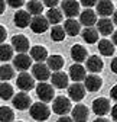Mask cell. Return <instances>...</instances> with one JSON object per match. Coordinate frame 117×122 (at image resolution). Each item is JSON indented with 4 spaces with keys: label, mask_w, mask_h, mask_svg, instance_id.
I'll list each match as a JSON object with an SVG mask.
<instances>
[{
    "label": "cell",
    "mask_w": 117,
    "mask_h": 122,
    "mask_svg": "<svg viewBox=\"0 0 117 122\" xmlns=\"http://www.w3.org/2000/svg\"><path fill=\"white\" fill-rule=\"evenodd\" d=\"M29 115H31L35 121H46L51 115V109L48 108L46 102H36L32 103V106L29 108Z\"/></svg>",
    "instance_id": "obj_1"
},
{
    "label": "cell",
    "mask_w": 117,
    "mask_h": 122,
    "mask_svg": "<svg viewBox=\"0 0 117 122\" xmlns=\"http://www.w3.org/2000/svg\"><path fill=\"white\" fill-rule=\"evenodd\" d=\"M36 95L42 102L48 103L55 99V86L46 81H39V84L36 86Z\"/></svg>",
    "instance_id": "obj_2"
},
{
    "label": "cell",
    "mask_w": 117,
    "mask_h": 122,
    "mask_svg": "<svg viewBox=\"0 0 117 122\" xmlns=\"http://www.w3.org/2000/svg\"><path fill=\"white\" fill-rule=\"evenodd\" d=\"M52 111L56 115H67L68 112L72 111V105H71V99L65 97V96H56L52 102Z\"/></svg>",
    "instance_id": "obj_3"
},
{
    "label": "cell",
    "mask_w": 117,
    "mask_h": 122,
    "mask_svg": "<svg viewBox=\"0 0 117 122\" xmlns=\"http://www.w3.org/2000/svg\"><path fill=\"white\" fill-rule=\"evenodd\" d=\"M12 103H13V106L18 111H26V109H29L32 106V99L25 90H22L20 93H18L16 96H13Z\"/></svg>",
    "instance_id": "obj_4"
},
{
    "label": "cell",
    "mask_w": 117,
    "mask_h": 122,
    "mask_svg": "<svg viewBox=\"0 0 117 122\" xmlns=\"http://www.w3.org/2000/svg\"><path fill=\"white\" fill-rule=\"evenodd\" d=\"M35 77H33V74H29L26 71H20V74L18 76V79H16V84L20 90H25V92H29V90H32L35 87Z\"/></svg>",
    "instance_id": "obj_5"
},
{
    "label": "cell",
    "mask_w": 117,
    "mask_h": 122,
    "mask_svg": "<svg viewBox=\"0 0 117 122\" xmlns=\"http://www.w3.org/2000/svg\"><path fill=\"white\" fill-rule=\"evenodd\" d=\"M49 20L46 16H42V15H36V16L32 18V22H31V29L33 30L35 34H43L46 32L48 28H49Z\"/></svg>",
    "instance_id": "obj_6"
},
{
    "label": "cell",
    "mask_w": 117,
    "mask_h": 122,
    "mask_svg": "<svg viewBox=\"0 0 117 122\" xmlns=\"http://www.w3.org/2000/svg\"><path fill=\"white\" fill-rule=\"evenodd\" d=\"M32 74L33 77L39 81H46L51 77V68L48 64H43V63H36L32 66Z\"/></svg>",
    "instance_id": "obj_7"
},
{
    "label": "cell",
    "mask_w": 117,
    "mask_h": 122,
    "mask_svg": "<svg viewBox=\"0 0 117 122\" xmlns=\"http://www.w3.org/2000/svg\"><path fill=\"white\" fill-rule=\"evenodd\" d=\"M110 111H111V106H110L108 99H106V97H98V99H94L93 100V112L97 116H106Z\"/></svg>",
    "instance_id": "obj_8"
},
{
    "label": "cell",
    "mask_w": 117,
    "mask_h": 122,
    "mask_svg": "<svg viewBox=\"0 0 117 122\" xmlns=\"http://www.w3.org/2000/svg\"><path fill=\"white\" fill-rule=\"evenodd\" d=\"M32 57H31V54H26V52H19L16 57L13 58V67L16 68V70H19V71H26L29 67L32 66Z\"/></svg>",
    "instance_id": "obj_9"
},
{
    "label": "cell",
    "mask_w": 117,
    "mask_h": 122,
    "mask_svg": "<svg viewBox=\"0 0 117 122\" xmlns=\"http://www.w3.org/2000/svg\"><path fill=\"white\" fill-rule=\"evenodd\" d=\"M85 84H81L80 81H74L71 86H68V96L71 100L74 102H80L84 99L85 96Z\"/></svg>",
    "instance_id": "obj_10"
},
{
    "label": "cell",
    "mask_w": 117,
    "mask_h": 122,
    "mask_svg": "<svg viewBox=\"0 0 117 122\" xmlns=\"http://www.w3.org/2000/svg\"><path fill=\"white\" fill-rule=\"evenodd\" d=\"M62 12L67 18H75L81 13L80 12V3L77 0H64L62 2Z\"/></svg>",
    "instance_id": "obj_11"
},
{
    "label": "cell",
    "mask_w": 117,
    "mask_h": 122,
    "mask_svg": "<svg viewBox=\"0 0 117 122\" xmlns=\"http://www.w3.org/2000/svg\"><path fill=\"white\" fill-rule=\"evenodd\" d=\"M13 22L18 28H26V26H31L32 18H31V12L27 9L26 10H18L13 16Z\"/></svg>",
    "instance_id": "obj_12"
},
{
    "label": "cell",
    "mask_w": 117,
    "mask_h": 122,
    "mask_svg": "<svg viewBox=\"0 0 117 122\" xmlns=\"http://www.w3.org/2000/svg\"><path fill=\"white\" fill-rule=\"evenodd\" d=\"M84 84L88 92H98L101 89V86H103V80H101L100 76H97V73H93L85 77Z\"/></svg>",
    "instance_id": "obj_13"
},
{
    "label": "cell",
    "mask_w": 117,
    "mask_h": 122,
    "mask_svg": "<svg viewBox=\"0 0 117 122\" xmlns=\"http://www.w3.org/2000/svg\"><path fill=\"white\" fill-rule=\"evenodd\" d=\"M51 81L56 89H65L68 87V81H69V74H65L64 71H54V74L51 76Z\"/></svg>",
    "instance_id": "obj_14"
},
{
    "label": "cell",
    "mask_w": 117,
    "mask_h": 122,
    "mask_svg": "<svg viewBox=\"0 0 117 122\" xmlns=\"http://www.w3.org/2000/svg\"><path fill=\"white\" fill-rule=\"evenodd\" d=\"M114 5L111 0H98L97 2V13L101 18H108L114 13Z\"/></svg>",
    "instance_id": "obj_15"
},
{
    "label": "cell",
    "mask_w": 117,
    "mask_h": 122,
    "mask_svg": "<svg viewBox=\"0 0 117 122\" xmlns=\"http://www.w3.org/2000/svg\"><path fill=\"white\" fill-rule=\"evenodd\" d=\"M80 22L84 26H94L97 23V13L91 7H87L80 13Z\"/></svg>",
    "instance_id": "obj_16"
},
{
    "label": "cell",
    "mask_w": 117,
    "mask_h": 122,
    "mask_svg": "<svg viewBox=\"0 0 117 122\" xmlns=\"http://www.w3.org/2000/svg\"><path fill=\"white\" fill-rule=\"evenodd\" d=\"M97 29L101 35L107 36L114 32V22L110 18H101L97 20Z\"/></svg>",
    "instance_id": "obj_17"
},
{
    "label": "cell",
    "mask_w": 117,
    "mask_h": 122,
    "mask_svg": "<svg viewBox=\"0 0 117 122\" xmlns=\"http://www.w3.org/2000/svg\"><path fill=\"white\" fill-rule=\"evenodd\" d=\"M71 116L74 118V121H77V122H84V121L88 119L90 111H88V108H87L85 105L78 103L77 106H74V109L71 111Z\"/></svg>",
    "instance_id": "obj_18"
},
{
    "label": "cell",
    "mask_w": 117,
    "mask_h": 122,
    "mask_svg": "<svg viewBox=\"0 0 117 122\" xmlns=\"http://www.w3.org/2000/svg\"><path fill=\"white\" fill-rule=\"evenodd\" d=\"M71 58L75 61V63H84L88 58V51L85 50V47L80 44H75L74 47L71 48Z\"/></svg>",
    "instance_id": "obj_19"
},
{
    "label": "cell",
    "mask_w": 117,
    "mask_h": 122,
    "mask_svg": "<svg viewBox=\"0 0 117 122\" xmlns=\"http://www.w3.org/2000/svg\"><path fill=\"white\" fill-rule=\"evenodd\" d=\"M12 45L16 50V52H27L29 50V39L25 35H14L12 38Z\"/></svg>",
    "instance_id": "obj_20"
},
{
    "label": "cell",
    "mask_w": 117,
    "mask_h": 122,
    "mask_svg": "<svg viewBox=\"0 0 117 122\" xmlns=\"http://www.w3.org/2000/svg\"><path fill=\"white\" fill-rule=\"evenodd\" d=\"M69 77L74 80V81H82L85 80L87 74H85V67L81 66V63H77V64H72L69 67Z\"/></svg>",
    "instance_id": "obj_21"
},
{
    "label": "cell",
    "mask_w": 117,
    "mask_h": 122,
    "mask_svg": "<svg viewBox=\"0 0 117 122\" xmlns=\"http://www.w3.org/2000/svg\"><path fill=\"white\" fill-rule=\"evenodd\" d=\"M85 67H87V70L91 71V73H100L101 70H103V67H104V63H103V60H101L100 57L91 55V57L87 58Z\"/></svg>",
    "instance_id": "obj_22"
},
{
    "label": "cell",
    "mask_w": 117,
    "mask_h": 122,
    "mask_svg": "<svg viewBox=\"0 0 117 122\" xmlns=\"http://www.w3.org/2000/svg\"><path fill=\"white\" fill-rule=\"evenodd\" d=\"M64 28L67 30V35L69 36H77L81 32V22L75 20L74 18H68L64 23Z\"/></svg>",
    "instance_id": "obj_23"
},
{
    "label": "cell",
    "mask_w": 117,
    "mask_h": 122,
    "mask_svg": "<svg viewBox=\"0 0 117 122\" xmlns=\"http://www.w3.org/2000/svg\"><path fill=\"white\" fill-rule=\"evenodd\" d=\"M31 57L36 61V63H43V61L48 60V51L45 47L42 45H35V47L31 48Z\"/></svg>",
    "instance_id": "obj_24"
},
{
    "label": "cell",
    "mask_w": 117,
    "mask_h": 122,
    "mask_svg": "<svg viewBox=\"0 0 117 122\" xmlns=\"http://www.w3.org/2000/svg\"><path fill=\"white\" fill-rule=\"evenodd\" d=\"M98 29L93 28V26H85V29H82V39L87 44H95L98 41Z\"/></svg>",
    "instance_id": "obj_25"
},
{
    "label": "cell",
    "mask_w": 117,
    "mask_h": 122,
    "mask_svg": "<svg viewBox=\"0 0 117 122\" xmlns=\"http://www.w3.org/2000/svg\"><path fill=\"white\" fill-rule=\"evenodd\" d=\"M98 51L104 57H111L114 54V42L108 39H101L98 41Z\"/></svg>",
    "instance_id": "obj_26"
},
{
    "label": "cell",
    "mask_w": 117,
    "mask_h": 122,
    "mask_svg": "<svg viewBox=\"0 0 117 122\" xmlns=\"http://www.w3.org/2000/svg\"><path fill=\"white\" fill-rule=\"evenodd\" d=\"M46 64L49 66V68H51L52 71H59V70L64 67L65 61H64V58H62L61 55L55 54V55H49V57H48Z\"/></svg>",
    "instance_id": "obj_27"
},
{
    "label": "cell",
    "mask_w": 117,
    "mask_h": 122,
    "mask_svg": "<svg viewBox=\"0 0 117 122\" xmlns=\"http://www.w3.org/2000/svg\"><path fill=\"white\" fill-rule=\"evenodd\" d=\"M62 10L58 9V7H51L48 12H46V18L48 20L52 23V25H58L61 20H62Z\"/></svg>",
    "instance_id": "obj_28"
},
{
    "label": "cell",
    "mask_w": 117,
    "mask_h": 122,
    "mask_svg": "<svg viewBox=\"0 0 117 122\" xmlns=\"http://www.w3.org/2000/svg\"><path fill=\"white\" fill-rule=\"evenodd\" d=\"M65 35H67V30H65V28L61 26V25H54V28L51 29V38H52V41H55V42L64 41V39H65Z\"/></svg>",
    "instance_id": "obj_29"
},
{
    "label": "cell",
    "mask_w": 117,
    "mask_h": 122,
    "mask_svg": "<svg viewBox=\"0 0 117 122\" xmlns=\"http://www.w3.org/2000/svg\"><path fill=\"white\" fill-rule=\"evenodd\" d=\"M13 45H7L4 42H2L0 45V60H2V63H6V61L12 60L13 57Z\"/></svg>",
    "instance_id": "obj_30"
},
{
    "label": "cell",
    "mask_w": 117,
    "mask_h": 122,
    "mask_svg": "<svg viewBox=\"0 0 117 122\" xmlns=\"http://www.w3.org/2000/svg\"><path fill=\"white\" fill-rule=\"evenodd\" d=\"M43 2L40 3L39 0H31V2H27L26 5V9L31 12V15H33V16H36V15H42L43 12Z\"/></svg>",
    "instance_id": "obj_31"
},
{
    "label": "cell",
    "mask_w": 117,
    "mask_h": 122,
    "mask_svg": "<svg viewBox=\"0 0 117 122\" xmlns=\"http://www.w3.org/2000/svg\"><path fill=\"white\" fill-rule=\"evenodd\" d=\"M0 97L3 100H9L13 97V87L7 81H2L0 84Z\"/></svg>",
    "instance_id": "obj_32"
},
{
    "label": "cell",
    "mask_w": 117,
    "mask_h": 122,
    "mask_svg": "<svg viewBox=\"0 0 117 122\" xmlns=\"http://www.w3.org/2000/svg\"><path fill=\"white\" fill-rule=\"evenodd\" d=\"M14 76V70L12 66L9 64H2V67H0V79H2V81H7L10 79H13Z\"/></svg>",
    "instance_id": "obj_33"
},
{
    "label": "cell",
    "mask_w": 117,
    "mask_h": 122,
    "mask_svg": "<svg viewBox=\"0 0 117 122\" xmlns=\"http://www.w3.org/2000/svg\"><path fill=\"white\" fill-rule=\"evenodd\" d=\"M14 119V113L7 106H2L0 108V121L2 122H12Z\"/></svg>",
    "instance_id": "obj_34"
},
{
    "label": "cell",
    "mask_w": 117,
    "mask_h": 122,
    "mask_svg": "<svg viewBox=\"0 0 117 122\" xmlns=\"http://www.w3.org/2000/svg\"><path fill=\"white\" fill-rule=\"evenodd\" d=\"M7 2V5L10 6V7H13V9H19V7H22L23 5H25V0H6Z\"/></svg>",
    "instance_id": "obj_35"
},
{
    "label": "cell",
    "mask_w": 117,
    "mask_h": 122,
    "mask_svg": "<svg viewBox=\"0 0 117 122\" xmlns=\"http://www.w3.org/2000/svg\"><path fill=\"white\" fill-rule=\"evenodd\" d=\"M97 2L98 0H80V3L82 6H85V7H93V6L97 5Z\"/></svg>",
    "instance_id": "obj_36"
},
{
    "label": "cell",
    "mask_w": 117,
    "mask_h": 122,
    "mask_svg": "<svg viewBox=\"0 0 117 122\" xmlns=\"http://www.w3.org/2000/svg\"><path fill=\"white\" fill-rule=\"evenodd\" d=\"M58 3H59V0H43V5L48 6L49 9H51V7H56Z\"/></svg>",
    "instance_id": "obj_37"
},
{
    "label": "cell",
    "mask_w": 117,
    "mask_h": 122,
    "mask_svg": "<svg viewBox=\"0 0 117 122\" xmlns=\"http://www.w3.org/2000/svg\"><path fill=\"white\" fill-rule=\"evenodd\" d=\"M110 96H111V99H113V100H116V102H117V84L111 87V90H110Z\"/></svg>",
    "instance_id": "obj_38"
},
{
    "label": "cell",
    "mask_w": 117,
    "mask_h": 122,
    "mask_svg": "<svg viewBox=\"0 0 117 122\" xmlns=\"http://www.w3.org/2000/svg\"><path fill=\"white\" fill-rule=\"evenodd\" d=\"M110 67H111V71H113L114 74H117V57H116V58H113Z\"/></svg>",
    "instance_id": "obj_39"
},
{
    "label": "cell",
    "mask_w": 117,
    "mask_h": 122,
    "mask_svg": "<svg viewBox=\"0 0 117 122\" xmlns=\"http://www.w3.org/2000/svg\"><path fill=\"white\" fill-rule=\"evenodd\" d=\"M6 29L3 28V26H0V41L2 42H4V39H6Z\"/></svg>",
    "instance_id": "obj_40"
},
{
    "label": "cell",
    "mask_w": 117,
    "mask_h": 122,
    "mask_svg": "<svg viewBox=\"0 0 117 122\" xmlns=\"http://www.w3.org/2000/svg\"><path fill=\"white\" fill-rule=\"evenodd\" d=\"M111 118H113L114 121H117V103L111 108Z\"/></svg>",
    "instance_id": "obj_41"
},
{
    "label": "cell",
    "mask_w": 117,
    "mask_h": 122,
    "mask_svg": "<svg viewBox=\"0 0 117 122\" xmlns=\"http://www.w3.org/2000/svg\"><path fill=\"white\" fill-rule=\"evenodd\" d=\"M69 121H74L72 116H65V115H61L59 118V122H69Z\"/></svg>",
    "instance_id": "obj_42"
},
{
    "label": "cell",
    "mask_w": 117,
    "mask_h": 122,
    "mask_svg": "<svg viewBox=\"0 0 117 122\" xmlns=\"http://www.w3.org/2000/svg\"><path fill=\"white\" fill-rule=\"evenodd\" d=\"M111 41L114 42V45H117V30H114L111 34Z\"/></svg>",
    "instance_id": "obj_43"
},
{
    "label": "cell",
    "mask_w": 117,
    "mask_h": 122,
    "mask_svg": "<svg viewBox=\"0 0 117 122\" xmlns=\"http://www.w3.org/2000/svg\"><path fill=\"white\" fill-rule=\"evenodd\" d=\"M113 22H114V25L117 26V9H116L114 13H113Z\"/></svg>",
    "instance_id": "obj_44"
}]
</instances>
